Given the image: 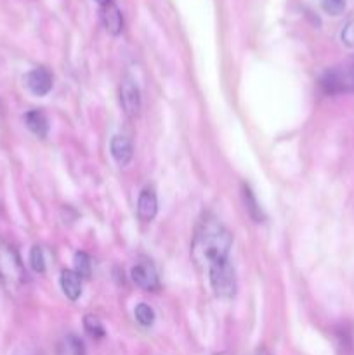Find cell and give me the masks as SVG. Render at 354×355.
<instances>
[{
	"label": "cell",
	"instance_id": "6da1fadb",
	"mask_svg": "<svg viewBox=\"0 0 354 355\" xmlns=\"http://www.w3.org/2000/svg\"><path fill=\"white\" fill-rule=\"evenodd\" d=\"M233 236L217 218L205 217L194 232L191 257L198 267L208 269L214 263L229 260Z\"/></svg>",
	"mask_w": 354,
	"mask_h": 355
},
{
	"label": "cell",
	"instance_id": "7a4b0ae2",
	"mask_svg": "<svg viewBox=\"0 0 354 355\" xmlns=\"http://www.w3.org/2000/svg\"><path fill=\"white\" fill-rule=\"evenodd\" d=\"M207 272L215 297L224 298V300H229V298L235 297L236 274L229 260H222V262L214 263V266L208 267Z\"/></svg>",
	"mask_w": 354,
	"mask_h": 355
},
{
	"label": "cell",
	"instance_id": "3957f363",
	"mask_svg": "<svg viewBox=\"0 0 354 355\" xmlns=\"http://www.w3.org/2000/svg\"><path fill=\"white\" fill-rule=\"evenodd\" d=\"M0 277L7 281V283L10 281L16 286H19V284L26 281V270H24L17 253L12 248H9V246L0 248Z\"/></svg>",
	"mask_w": 354,
	"mask_h": 355
},
{
	"label": "cell",
	"instance_id": "277c9868",
	"mask_svg": "<svg viewBox=\"0 0 354 355\" xmlns=\"http://www.w3.org/2000/svg\"><path fill=\"white\" fill-rule=\"evenodd\" d=\"M120 103L128 116H137L141 110V90L134 76L124 75L120 83Z\"/></svg>",
	"mask_w": 354,
	"mask_h": 355
},
{
	"label": "cell",
	"instance_id": "5b68a950",
	"mask_svg": "<svg viewBox=\"0 0 354 355\" xmlns=\"http://www.w3.org/2000/svg\"><path fill=\"white\" fill-rule=\"evenodd\" d=\"M319 87L326 96H339V94L347 92L351 89L347 75L337 68L326 69L323 73L321 78H319Z\"/></svg>",
	"mask_w": 354,
	"mask_h": 355
},
{
	"label": "cell",
	"instance_id": "8992f818",
	"mask_svg": "<svg viewBox=\"0 0 354 355\" xmlns=\"http://www.w3.org/2000/svg\"><path fill=\"white\" fill-rule=\"evenodd\" d=\"M24 83H26L28 90H30L33 96L44 97L47 96L52 89V75L49 69L35 68L26 73V76H24Z\"/></svg>",
	"mask_w": 354,
	"mask_h": 355
},
{
	"label": "cell",
	"instance_id": "52a82bcc",
	"mask_svg": "<svg viewBox=\"0 0 354 355\" xmlns=\"http://www.w3.org/2000/svg\"><path fill=\"white\" fill-rule=\"evenodd\" d=\"M132 281L137 284L139 288L146 291H155L158 290L160 281H158V274H156L155 267L151 266L149 262H137L130 270Z\"/></svg>",
	"mask_w": 354,
	"mask_h": 355
},
{
	"label": "cell",
	"instance_id": "ba28073f",
	"mask_svg": "<svg viewBox=\"0 0 354 355\" xmlns=\"http://www.w3.org/2000/svg\"><path fill=\"white\" fill-rule=\"evenodd\" d=\"M110 151L117 165L127 166L132 162V156H134V146H132L130 139L125 137V135H115L111 139Z\"/></svg>",
	"mask_w": 354,
	"mask_h": 355
},
{
	"label": "cell",
	"instance_id": "9c48e42d",
	"mask_svg": "<svg viewBox=\"0 0 354 355\" xmlns=\"http://www.w3.org/2000/svg\"><path fill=\"white\" fill-rule=\"evenodd\" d=\"M158 211V200L153 189H142L137 200V215L141 220L151 222Z\"/></svg>",
	"mask_w": 354,
	"mask_h": 355
},
{
	"label": "cell",
	"instance_id": "30bf717a",
	"mask_svg": "<svg viewBox=\"0 0 354 355\" xmlns=\"http://www.w3.org/2000/svg\"><path fill=\"white\" fill-rule=\"evenodd\" d=\"M101 17H103V24L104 28H106L108 33L113 35V37L121 33V30H124V16H121L120 9H118L113 2L103 6Z\"/></svg>",
	"mask_w": 354,
	"mask_h": 355
},
{
	"label": "cell",
	"instance_id": "8fae6325",
	"mask_svg": "<svg viewBox=\"0 0 354 355\" xmlns=\"http://www.w3.org/2000/svg\"><path fill=\"white\" fill-rule=\"evenodd\" d=\"M61 290L71 302L78 300L82 295V277L75 272V270H62L61 272Z\"/></svg>",
	"mask_w": 354,
	"mask_h": 355
},
{
	"label": "cell",
	"instance_id": "7c38bea8",
	"mask_svg": "<svg viewBox=\"0 0 354 355\" xmlns=\"http://www.w3.org/2000/svg\"><path fill=\"white\" fill-rule=\"evenodd\" d=\"M24 123H26L28 130L37 135V137L44 139L49 134V120L40 110L28 111L24 114Z\"/></svg>",
	"mask_w": 354,
	"mask_h": 355
},
{
	"label": "cell",
	"instance_id": "4fadbf2b",
	"mask_svg": "<svg viewBox=\"0 0 354 355\" xmlns=\"http://www.w3.org/2000/svg\"><path fill=\"white\" fill-rule=\"evenodd\" d=\"M58 355H87V350L78 336L68 335L61 340V343H59Z\"/></svg>",
	"mask_w": 354,
	"mask_h": 355
},
{
	"label": "cell",
	"instance_id": "5bb4252c",
	"mask_svg": "<svg viewBox=\"0 0 354 355\" xmlns=\"http://www.w3.org/2000/svg\"><path fill=\"white\" fill-rule=\"evenodd\" d=\"M242 194H243V201H245V208H246V211H248L250 217H252L255 222H264V218L266 217H264V214H262V208L259 207V203H257L252 189H250L246 184H243L242 186Z\"/></svg>",
	"mask_w": 354,
	"mask_h": 355
},
{
	"label": "cell",
	"instance_id": "9a60e30c",
	"mask_svg": "<svg viewBox=\"0 0 354 355\" xmlns=\"http://www.w3.org/2000/svg\"><path fill=\"white\" fill-rule=\"evenodd\" d=\"M83 329H85L87 335L92 340H101L106 336V329H104L103 322L96 315H85L83 318Z\"/></svg>",
	"mask_w": 354,
	"mask_h": 355
},
{
	"label": "cell",
	"instance_id": "2e32d148",
	"mask_svg": "<svg viewBox=\"0 0 354 355\" xmlns=\"http://www.w3.org/2000/svg\"><path fill=\"white\" fill-rule=\"evenodd\" d=\"M73 262H75V272L80 277L90 276V272H92V262H90V257L85 252H76Z\"/></svg>",
	"mask_w": 354,
	"mask_h": 355
},
{
	"label": "cell",
	"instance_id": "e0dca14e",
	"mask_svg": "<svg viewBox=\"0 0 354 355\" xmlns=\"http://www.w3.org/2000/svg\"><path fill=\"white\" fill-rule=\"evenodd\" d=\"M134 315L135 321L141 326H144V328H149V326L155 322V311H153L148 304H139L137 307H135Z\"/></svg>",
	"mask_w": 354,
	"mask_h": 355
},
{
	"label": "cell",
	"instance_id": "ac0fdd59",
	"mask_svg": "<svg viewBox=\"0 0 354 355\" xmlns=\"http://www.w3.org/2000/svg\"><path fill=\"white\" fill-rule=\"evenodd\" d=\"M30 266L37 274L45 272V257H44V250H42L40 246H33V248H31Z\"/></svg>",
	"mask_w": 354,
	"mask_h": 355
},
{
	"label": "cell",
	"instance_id": "d6986e66",
	"mask_svg": "<svg viewBox=\"0 0 354 355\" xmlns=\"http://www.w3.org/2000/svg\"><path fill=\"white\" fill-rule=\"evenodd\" d=\"M321 6L330 16H340L346 10V0H321Z\"/></svg>",
	"mask_w": 354,
	"mask_h": 355
},
{
	"label": "cell",
	"instance_id": "ffe728a7",
	"mask_svg": "<svg viewBox=\"0 0 354 355\" xmlns=\"http://www.w3.org/2000/svg\"><path fill=\"white\" fill-rule=\"evenodd\" d=\"M340 40L346 45L347 49H354V17H351L342 28V33H340Z\"/></svg>",
	"mask_w": 354,
	"mask_h": 355
},
{
	"label": "cell",
	"instance_id": "44dd1931",
	"mask_svg": "<svg viewBox=\"0 0 354 355\" xmlns=\"http://www.w3.org/2000/svg\"><path fill=\"white\" fill-rule=\"evenodd\" d=\"M12 355H30V352L28 350H16Z\"/></svg>",
	"mask_w": 354,
	"mask_h": 355
},
{
	"label": "cell",
	"instance_id": "7402d4cb",
	"mask_svg": "<svg viewBox=\"0 0 354 355\" xmlns=\"http://www.w3.org/2000/svg\"><path fill=\"white\" fill-rule=\"evenodd\" d=\"M252 355H271V354L266 352V350H257V352L252 354Z\"/></svg>",
	"mask_w": 354,
	"mask_h": 355
},
{
	"label": "cell",
	"instance_id": "603a6c76",
	"mask_svg": "<svg viewBox=\"0 0 354 355\" xmlns=\"http://www.w3.org/2000/svg\"><path fill=\"white\" fill-rule=\"evenodd\" d=\"M97 3H99V6H106V3H110L111 0H96Z\"/></svg>",
	"mask_w": 354,
	"mask_h": 355
}]
</instances>
